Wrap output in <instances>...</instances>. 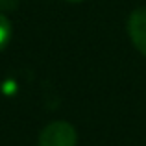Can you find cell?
<instances>
[{"instance_id":"obj_1","label":"cell","mask_w":146,"mask_h":146,"mask_svg":"<svg viewBox=\"0 0 146 146\" xmlns=\"http://www.w3.org/2000/svg\"><path fill=\"white\" fill-rule=\"evenodd\" d=\"M78 133L74 126L65 120L50 122L39 135V146H76Z\"/></svg>"},{"instance_id":"obj_2","label":"cell","mask_w":146,"mask_h":146,"mask_svg":"<svg viewBox=\"0 0 146 146\" xmlns=\"http://www.w3.org/2000/svg\"><path fill=\"white\" fill-rule=\"evenodd\" d=\"M128 33L133 46L146 56V7L135 9L128 19Z\"/></svg>"},{"instance_id":"obj_3","label":"cell","mask_w":146,"mask_h":146,"mask_svg":"<svg viewBox=\"0 0 146 146\" xmlns=\"http://www.w3.org/2000/svg\"><path fill=\"white\" fill-rule=\"evenodd\" d=\"M9 39H11V22H9V19L0 11V52L7 46Z\"/></svg>"},{"instance_id":"obj_4","label":"cell","mask_w":146,"mask_h":146,"mask_svg":"<svg viewBox=\"0 0 146 146\" xmlns=\"http://www.w3.org/2000/svg\"><path fill=\"white\" fill-rule=\"evenodd\" d=\"M17 6V0H0V7L2 9H13Z\"/></svg>"},{"instance_id":"obj_5","label":"cell","mask_w":146,"mask_h":146,"mask_svg":"<svg viewBox=\"0 0 146 146\" xmlns=\"http://www.w3.org/2000/svg\"><path fill=\"white\" fill-rule=\"evenodd\" d=\"M67 2H82V0H67Z\"/></svg>"}]
</instances>
